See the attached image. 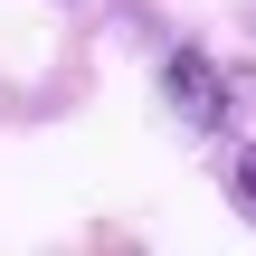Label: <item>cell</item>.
I'll use <instances>...</instances> for the list:
<instances>
[{"instance_id":"6da1fadb","label":"cell","mask_w":256,"mask_h":256,"mask_svg":"<svg viewBox=\"0 0 256 256\" xmlns=\"http://www.w3.org/2000/svg\"><path fill=\"white\" fill-rule=\"evenodd\" d=\"M247 95H256V76L228 66V57H209V48H171V57H162V104H171L190 133H209V142L238 133Z\"/></svg>"},{"instance_id":"7a4b0ae2","label":"cell","mask_w":256,"mask_h":256,"mask_svg":"<svg viewBox=\"0 0 256 256\" xmlns=\"http://www.w3.org/2000/svg\"><path fill=\"white\" fill-rule=\"evenodd\" d=\"M228 190H238V209H247V218H256V142H247V152H238V171H228Z\"/></svg>"}]
</instances>
